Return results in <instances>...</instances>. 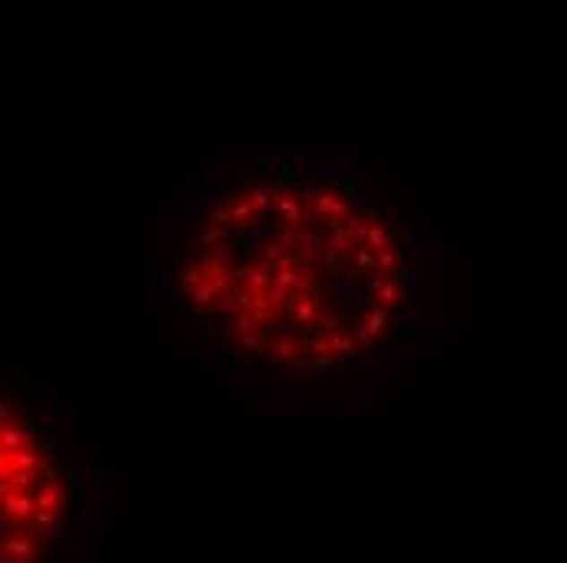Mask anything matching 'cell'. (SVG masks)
Returning <instances> with one entry per match:
<instances>
[{
	"instance_id": "obj_6",
	"label": "cell",
	"mask_w": 567,
	"mask_h": 563,
	"mask_svg": "<svg viewBox=\"0 0 567 563\" xmlns=\"http://www.w3.org/2000/svg\"><path fill=\"white\" fill-rule=\"evenodd\" d=\"M53 473H56L53 463L33 465V469H20V473L0 475V485H4V489H20V492H39V489L49 482V475Z\"/></svg>"
},
{
	"instance_id": "obj_11",
	"label": "cell",
	"mask_w": 567,
	"mask_h": 563,
	"mask_svg": "<svg viewBox=\"0 0 567 563\" xmlns=\"http://www.w3.org/2000/svg\"><path fill=\"white\" fill-rule=\"evenodd\" d=\"M372 218H375V222H372L369 235H365V248L378 254V251H385V248H391V244H395V228H391V225H385V222H378L375 212H372Z\"/></svg>"
},
{
	"instance_id": "obj_2",
	"label": "cell",
	"mask_w": 567,
	"mask_h": 563,
	"mask_svg": "<svg viewBox=\"0 0 567 563\" xmlns=\"http://www.w3.org/2000/svg\"><path fill=\"white\" fill-rule=\"evenodd\" d=\"M274 212H278L280 232H300V228H314V225L306 222L304 192H300V189H280Z\"/></svg>"
},
{
	"instance_id": "obj_15",
	"label": "cell",
	"mask_w": 567,
	"mask_h": 563,
	"mask_svg": "<svg viewBox=\"0 0 567 563\" xmlns=\"http://www.w3.org/2000/svg\"><path fill=\"white\" fill-rule=\"evenodd\" d=\"M342 329V316L339 313H333V310H323L320 313V320H316V326H314V332L310 336H320V339H330L333 332H339Z\"/></svg>"
},
{
	"instance_id": "obj_1",
	"label": "cell",
	"mask_w": 567,
	"mask_h": 563,
	"mask_svg": "<svg viewBox=\"0 0 567 563\" xmlns=\"http://www.w3.org/2000/svg\"><path fill=\"white\" fill-rule=\"evenodd\" d=\"M304 209H306V222L310 225H326L330 232L333 228H342L349 222V196L342 192L336 183H326V186H316L310 192H304Z\"/></svg>"
},
{
	"instance_id": "obj_19",
	"label": "cell",
	"mask_w": 567,
	"mask_h": 563,
	"mask_svg": "<svg viewBox=\"0 0 567 563\" xmlns=\"http://www.w3.org/2000/svg\"><path fill=\"white\" fill-rule=\"evenodd\" d=\"M372 222H375L372 215L352 212V215H349V222H346V232H349L352 238H356V242H359V244H365V235H369Z\"/></svg>"
},
{
	"instance_id": "obj_12",
	"label": "cell",
	"mask_w": 567,
	"mask_h": 563,
	"mask_svg": "<svg viewBox=\"0 0 567 563\" xmlns=\"http://www.w3.org/2000/svg\"><path fill=\"white\" fill-rule=\"evenodd\" d=\"M228 206H232V228H248V225L258 218V209H254V202H252L248 192H245V196L228 199Z\"/></svg>"
},
{
	"instance_id": "obj_22",
	"label": "cell",
	"mask_w": 567,
	"mask_h": 563,
	"mask_svg": "<svg viewBox=\"0 0 567 563\" xmlns=\"http://www.w3.org/2000/svg\"><path fill=\"white\" fill-rule=\"evenodd\" d=\"M10 421H17V411L10 407V401H4V407H0V423H10Z\"/></svg>"
},
{
	"instance_id": "obj_4",
	"label": "cell",
	"mask_w": 567,
	"mask_h": 563,
	"mask_svg": "<svg viewBox=\"0 0 567 563\" xmlns=\"http://www.w3.org/2000/svg\"><path fill=\"white\" fill-rule=\"evenodd\" d=\"M372 306H382V310H395L398 303H405L408 286L401 280V274H388V277H372L369 284Z\"/></svg>"
},
{
	"instance_id": "obj_13",
	"label": "cell",
	"mask_w": 567,
	"mask_h": 563,
	"mask_svg": "<svg viewBox=\"0 0 567 563\" xmlns=\"http://www.w3.org/2000/svg\"><path fill=\"white\" fill-rule=\"evenodd\" d=\"M349 268L356 270L359 277H365V274H378V254L365 248V244H359V248H356V254L349 258Z\"/></svg>"
},
{
	"instance_id": "obj_17",
	"label": "cell",
	"mask_w": 567,
	"mask_h": 563,
	"mask_svg": "<svg viewBox=\"0 0 567 563\" xmlns=\"http://www.w3.org/2000/svg\"><path fill=\"white\" fill-rule=\"evenodd\" d=\"M330 345H333V355L336 358H349L352 352L359 349V342H356V336H352L349 329H339L330 336Z\"/></svg>"
},
{
	"instance_id": "obj_21",
	"label": "cell",
	"mask_w": 567,
	"mask_h": 563,
	"mask_svg": "<svg viewBox=\"0 0 567 563\" xmlns=\"http://www.w3.org/2000/svg\"><path fill=\"white\" fill-rule=\"evenodd\" d=\"M212 242H226V228H219V225L209 222L206 228H202V235H199V244H212Z\"/></svg>"
},
{
	"instance_id": "obj_14",
	"label": "cell",
	"mask_w": 567,
	"mask_h": 563,
	"mask_svg": "<svg viewBox=\"0 0 567 563\" xmlns=\"http://www.w3.org/2000/svg\"><path fill=\"white\" fill-rule=\"evenodd\" d=\"M401 260H405V251L401 248H385L378 251V277H388V274H398V268H401Z\"/></svg>"
},
{
	"instance_id": "obj_3",
	"label": "cell",
	"mask_w": 567,
	"mask_h": 563,
	"mask_svg": "<svg viewBox=\"0 0 567 563\" xmlns=\"http://www.w3.org/2000/svg\"><path fill=\"white\" fill-rule=\"evenodd\" d=\"M306 352V336H297L290 329H278L268 336V349H264V362H300Z\"/></svg>"
},
{
	"instance_id": "obj_18",
	"label": "cell",
	"mask_w": 567,
	"mask_h": 563,
	"mask_svg": "<svg viewBox=\"0 0 567 563\" xmlns=\"http://www.w3.org/2000/svg\"><path fill=\"white\" fill-rule=\"evenodd\" d=\"M278 192H280L278 186H254L252 192H248V196H252V202H254V209H258V215L278 206Z\"/></svg>"
},
{
	"instance_id": "obj_8",
	"label": "cell",
	"mask_w": 567,
	"mask_h": 563,
	"mask_svg": "<svg viewBox=\"0 0 567 563\" xmlns=\"http://www.w3.org/2000/svg\"><path fill=\"white\" fill-rule=\"evenodd\" d=\"M356 248H359V242L346 232V225H342V228H333V232L326 235V260H330L333 268H339L342 260L349 264V258L356 254Z\"/></svg>"
},
{
	"instance_id": "obj_7",
	"label": "cell",
	"mask_w": 567,
	"mask_h": 563,
	"mask_svg": "<svg viewBox=\"0 0 567 563\" xmlns=\"http://www.w3.org/2000/svg\"><path fill=\"white\" fill-rule=\"evenodd\" d=\"M46 463H49V459H46L39 443L23 447V449H4V453H0V475L20 473V469H33V465H46Z\"/></svg>"
},
{
	"instance_id": "obj_16",
	"label": "cell",
	"mask_w": 567,
	"mask_h": 563,
	"mask_svg": "<svg viewBox=\"0 0 567 563\" xmlns=\"http://www.w3.org/2000/svg\"><path fill=\"white\" fill-rule=\"evenodd\" d=\"M388 322H391V310H382V306H369V313H365V326H369V332L375 336H385L388 332Z\"/></svg>"
},
{
	"instance_id": "obj_10",
	"label": "cell",
	"mask_w": 567,
	"mask_h": 563,
	"mask_svg": "<svg viewBox=\"0 0 567 563\" xmlns=\"http://www.w3.org/2000/svg\"><path fill=\"white\" fill-rule=\"evenodd\" d=\"M189 300H193V306H202V310H222L228 294L222 286L212 284V280H202L196 290H189Z\"/></svg>"
},
{
	"instance_id": "obj_9",
	"label": "cell",
	"mask_w": 567,
	"mask_h": 563,
	"mask_svg": "<svg viewBox=\"0 0 567 563\" xmlns=\"http://www.w3.org/2000/svg\"><path fill=\"white\" fill-rule=\"evenodd\" d=\"M37 439H33V430L27 423L20 421H10V423H0V453L4 449H23V447H33Z\"/></svg>"
},
{
	"instance_id": "obj_20",
	"label": "cell",
	"mask_w": 567,
	"mask_h": 563,
	"mask_svg": "<svg viewBox=\"0 0 567 563\" xmlns=\"http://www.w3.org/2000/svg\"><path fill=\"white\" fill-rule=\"evenodd\" d=\"M352 336H356V342H359L362 349H375V336L369 332V326H365V320H359L356 326H352Z\"/></svg>"
},
{
	"instance_id": "obj_5",
	"label": "cell",
	"mask_w": 567,
	"mask_h": 563,
	"mask_svg": "<svg viewBox=\"0 0 567 563\" xmlns=\"http://www.w3.org/2000/svg\"><path fill=\"white\" fill-rule=\"evenodd\" d=\"M320 313H323V303H320V294H294L288 303V316L294 320V326H300V329L310 336L316 326V320H320Z\"/></svg>"
}]
</instances>
